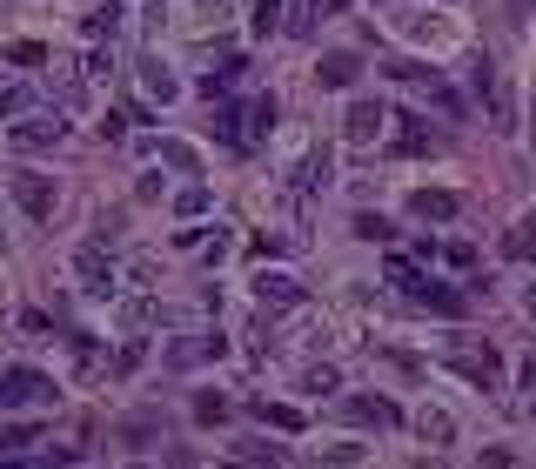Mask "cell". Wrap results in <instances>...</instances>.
<instances>
[{
    "mask_svg": "<svg viewBox=\"0 0 536 469\" xmlns=\"http://www.w3.org/2000/svg\"><path fill=\"white\" fill-rule=\"evenodd\" d=\"M54 396H61V389H54V376H41V369H27V362L0 369V409H47Z\"/></svg>",
    "mask_w": 536,
    "mask_h": 469,
    "instance_id": "1",
    "label": "cell"
},
{
    "mask_svg": "<svg viewBox=\"0 0 536 469\" xmlns=\"http://www.w3.org/2000/svg\"><path fill=\"white\" fill-rule=\"evenodd\" d=\"M449 369H456V376L463 382H476V389H496V382H503V356H496L490 342H483V349H469V342H456V349H449Z\"/></svg>",
    "mask_w": 536,
    "mask_h": 469,
    "instance_id": "2",
    "label": "cell"
},
{
    "mask_svg": "<svg viewBox=\"0 0 536 469\" xmlns=\"http://www.w3.org/2000/svg\"><path fill=\"white\" fill-rule=\"evenodd\" d=\"M255 302H262V309H302L309 289L295 282L289 268H255Z\"/></svg>",
    "mask_w": 536,
    "mask_h": 469,
    "instance_id": "3",
    "label": "cell"
},
{
    "mask_svg": "<svg viewBox=\"0 0 536 469\" xmlns=\"http://www.w3.org/2000/svg\"><path fill=\"white\" fill-rule=\"evenodd\" d=\"M61 134H67L61 114H27V121H14V128H7V141H14L21 155H41V148H54Z\"/></svg>",
    "mask_w": 536,
    "mask_h": 469,
    "instance_id": "4",
    "label": "cell"
},
{
    "mask_svg": "<svg viewBox=\"0 0 536 469\" xmlns=\"http://www.w3.org/2000/svg\"><path fill=\"white\" fill-rule=\"evenodd\" d=\"M74 275H81V289H88L94 302H101V295H108V302H114V262H108V255H101V242L74 248Z\"/></svg>",
    "mask_w": 536,
    "mask_h": 469,
    "instance_id": "5",
    "label": "cell"
},
{
    "mask_svg": "<svg viewBox=\"0 0 536 469\" xmlns=\"http://www.w3.org/2000/svg\"><path fill=\"white\" fill-rule=\"evenodd\" d=\"M14 201H21L27 222H47L54 201H61V188H54V175H14Z\"/></svg>",
    "mask_w": 536,
    "mask_h": 469,
    "instance_id": "6",
    "label": "cell"
},
{
    "mask_svg": "<svg viewBox=\"0 0 536 469\" xmlns=\"http://www.w3.org/2000/svg\"><path fill=\"white\" fill-rule=\"evenodd\" d=\"M389 81H409V88H429L443 114H463V101H456V94L443 88V74H436V67H423V61H389Z\"/></svg>",
    "mask_w": 536,
    "mask_h": 469,
    "instance_id": "7",
    "label": "cell"
},
{
    "mask_svg": "<svg viewBox=\"0 0 536 469\" xmlns=\"http://www.w3.org/2000/svg\"><path fill=\"white\" fill-rule=\"evenodd\" d=\"M382 101H349V114H342V141L349 148H376V134H382Z\"/></svg>",
    "mask_w": 536,
    "mask_h": 469,
    "instance_id": "8",
    "label": "cell"
},
{
    "mask_svg": "<svg viewBox=\"0 0 536 469\" xmlns=\"http://www.w3.org/2000/svg\"><path fill=\"white\" fill-rule=\"evenodd\" d=\"M342 416L362 429H402V409L389 396H342Z\"/></svg>",
    "mask_w": 536,
    "mask_h": 469,
    "instance_id": "9",
    "label": "cell"
},
{
    "mask_svg": "<svg viewBox=\"0 0 536 469\" xmlns=\"http://www.w3.org/2000/svg\"><path fill=\"white\" fill-rule=\"evenodd\" d=\"M315 81H322V88H335V94L356 88V81H362V54H356V47H335V54H322Z\"/></svg>",
    "mask_w": 536,
    "mask_h": 469,
    "instance_id": "10",
    "label": "cell"
},
{
    "mask_svg": "<svg viewBox=\"0 0 536 469\" xmlns=\"http://www.w3.org/2000/svg\"><path fill=\"white\" fill-rule=\"evenodd\" d=\"M228 356L222 335H181V342H168V369H195V362H215Z\"/></svg>",
    "mask_w": 536,
    "mask_h": 469,
    "instance_id": "11",
    "label": "cell"
},
{
    "mask_svg": "<svg viewBox=\"0 0 536 469\" xmlns=\"http://www.w3.org/2000/svg\"><path fill=\"white\" fill-rule=\"evenodd\" d=\"M409 215H416V222H456V215H463V195H449V188H416V195H409Z\"/></svg>",
    "mask_w": 536,
    "mask_h": 469,
    "instance_id": "12",
    "label": "cell"
},
{
    "mask_svg": "<svg viewBox=\"0 0 536 469\" xmlns=\"http://www.w3.org/2000/svg\"><path fill=\"white\" fill-rule=\"evenodd\" d=\"M409 302H416V309H436V315H463V295L456 289H443V282H429V275H416V282H409Z\"/></svg>",
    "mask_w": 536,
    "mask_h": 469,
    "instance_id": "13",
    "label": "cell"
},
{
    "mask_svg": "<svg viewBox=\"0 0 536 469\" xmlns=\"http://www.w3.org/2000/svg\"><path fill=\"white\" fill-rule=\"evenodd\" d=\"M268 134H275V101L255 94V101L242 108V148H255V141H268Z\"/></svg>",
    "mask_w": 536,
    "mask_h": 469,
    "instance_id": "14",
    "label": "cell"
},
{
    "mask_svg": "<svg viewBox=\"0 0 536 469\" xmlns=\"http://www.w3.org/2000/svg\"><path fill=\"white\" fill-rule=\"evenodd\" d=\"M155 155H161V168H175V175H201V148H195V141H175V134H161Z\"/></svg>",
    "mask_w": 536,
    "mask_h": 469,
    "instance_id": "15",
    "label": "cell"
},
{
    "mask_svg": "<svg viewBox=\"0 0 536 469\" xmlns=\"http://www.w3.org/2000/svg\"><path fill=\"white\" fill-rule=\"evenodd\" d=\"M329 175H335L329 148H309V155H302V168H295V195H315V188H329Z\"/></svg>",
    "mask_w": 536,
    "mask_h": 469,
    "instance_id": "16",
    "label": "cell"
},
{
    "mask_svg": "<svg viewBox=\"0 0 536 469\" xmlns=\"http://www.w3.org/2000/svg\"><path fill=\"white\" fill-rule=\"evenodd\" d=\"M416 436H423V443H456V416H449V409H416Z\"/></svg>",
    "mask_w": 536,
    "mask_h": 469,
    "instance_id": "17",
    "label": "cell"
},
{
    "mask_svg": "<svg viewBox=\"0 0 536 469\" xmlns=\"http://www.w3.org/2000/svg\"><path fill=\"white\" fill-rule=\"evenodd\" d=\"M436 148V134H429L423 114H402V134H396V155H429Z\"/></svg>",
    "mask_w": 536,
    "mask_h": 469,
    "instance_id": "18",
    "label": "cell"
},
{
    "mask_svg": "<svg viewBox=\"0 0 536 469\" xmlns=\"http://www.w3.org/2000/svg\"><path fill=\"white\" fill-rule=\"evenodd\" d=\"M503 248H510L516 262H536V208H530V215H516V228L503 235Z\"/></svg>",
    "mask_w": 536,
    "mask_h": 469,
    "instance_id": "19",
    "label": "cell"
},
{
    "mask_svg": "<svg viewBox=\"0 0 536 469\" xmlns=\"http://www.w3.org/2000/svg\"><path fill=\"white\" fill-rule=\"evenodd\" d=\"M121 21H128V7H121V0H101V7L88 14V34H94V41H114Z\"/></svg>",
    "mask_w": 536,
    "mask_h": 469,
    "instance_id": "20",
    "label": "cell"
},
{
    "mask_svg": "<svg viewBox=\"0 0 536 469\" xmlns=\"http://www.w3.org/2000/svg\"><path fill=\"white\" fill-rule=\"evenodd\" d=\"M141 88H148V101H175L181 81H175V74H168L161 61H141Z\"/></svg>",
    "mask_w": 536,
    "mask_h": 469,
    "instance_id": "21",
    "label": "cell"
},
{
    "mask_svg": "<svg viewBox=\"0 0 536 469\" xmlns=\"http://www.w3.org/2000/svg\"><path fill=\"white\" fill-rule=\"evenodd\" d=\"M282 7H289V0H255V14H248V34H255V41L282 34Z\"/></svg>",
    "mask_w": 536,
    "mask_h": 469,
    "instance_id": "22",
    "label": "cell"
},
{
    "mask_svg": "<svg viewBox=\"0 0 536 469\" xmlns=\"http://www.w3.org/2000/svg\"><path fill=\"white\" fill-rule=\"evenodd\" d=\"M208 128H215V141H228V148H242V108H235V101H222Z\"/></svg>",
    "mask_w": 536,
    "mask_h": 469,
    "instance_id": "23",
    "label": "cell"
},
{
    "mask_svg": "<svg viewBox=\"0 0 536 469\" xmlns=\"http://www.w3.org/2000/svg\"><path fill=\"white\" fill-rule=\"evenodd\" d=\"M208 208H215V195H208L201 181H195V188H181V195H175V215H181V222H201Z\"/></svg>",
    "mask_w": 536,
    "mask_h": 469,
    "instance_id": "24",
    "label": "cell"
},
{
    "mask_svg": "<svg viewBox=\"0 0 536 469\" xmlns=\"http://www.w3.org/2000/svg\"><path fill=\"white\" fill-rule=\"evenodd\" d=\"M27 443H41V429H34V423L0 429V456H7V463H14V456H27Z\"/></svg>",
    "mask_w": 536,
    "mask_h": 469,
    "instance_id": "25",
    "label": "cell"
},
{
    "mask_svg": "<svg viewBox=\"0 0 536 469\" xmlns=\"http://www.w3.org/2000/svg\"><path fill=\"white\" fill-rule=\"evenodd\" d=\"M235 463H282V443H262V436H248V443H235Z\"/></svg>",
    "mask_w": 536,
    "mask_h": 469,
    "instance_id": "26",
    "label": "cell"
},
{
    "mask_svg": "<svg viewBox=\"0 0 536 469\" xmlns=\"http://www.w3.org/2000/svg\"><path fill=\"white\" fill-rule=\"evenodd\" d=\"M255 409L268 429H302V409H289V402H255Z\"/></svg>",
    "mask_w": 536,
    "mask_h": 469,
    "instance_id": "27",
    "label": "cell"
},
{
    "mask_svg": "<svg viewBox=\"0 0 536 469\" xmlns=\"http://www.w3.org/2000/svg\"><path fill=\"white\" fill-rule=\"evenodd\" d=\"M402 34H409V41H429V47H436V41H443V21H423V14H402Z\"/></svg>",
    "mask_w": 536,
    "mask_h": 469,
    "instance_id": "28",
    "label": "cell"
},
{
    "mask_svg": "<svg viewBox=\"0 0 536 469\" xmlns=\"http://www.w3.org/2000/svg\"><path fill=\"white\" fill-rule=\"evenodd\" d=\"M222 416H228V396L201 389V396H195V423H222Z\"/></svg>",
    "mask_w": 536,
    "mask_h": 469,
    "instance_id": "29",
    "label": "cell"
},
{
    "mask_svg": "<svg viewBox=\"0 0 536 469\" xmlns=\"http://www.w3.org/2000/svg\"><path fill=\"white\" fill-rule=\"evenodd\" d=\"M108 74H114V54H108V47H94L88 61H81V81L94 88V81H108Z\"/></svg>",
    "mask_w": 536,
    "mask_h": 469,
    "instance_id": "30",
    "label": "cell"
},
{
    "mask_svg": "<svg viewBox=\"0 0 536 469\" xmlns=\"http://www.w3.org/2000/svg\"><path fill=\"white\" fill-rule=\"evenodd\" d=\"M121 436H128L134 449H148V443L161 436V423H155V416H134V423H121Z\"/></svg>",
    "mask_w": 536,
    "mask_h": 469,
    "instance_id": "31",
    "label": "cell"
},
{
    "mask_svg": "<svg viewBox=\"0 0 536 469\" xmlns=\"http://www.w3.org/2000/svg\"><path fill=\"white\" fill-rule=\"evenodd\" d=\"M335 382H342V376H335L329 362H322V369H302V389H309V396H329Z\"/></svg>",
    "mask_w": 536,
    "mask_h": 469,
    "instance_id": "32",
    "label": "cell"
},
{
    "mask_svg": "<svg viewBox=\"0 0 536 469\" xmlns=\"http://www.w3.org/2000/svg\"><path fill=\"white\" fill-rule=\"evenodd\" d=\"M7 61H14V67H41L47 47H41V41H14V47H7Z\"/></svg>",
    "mask_w": 536,
    "mask_h": 469,
    "instance_id": "33",
    "label": "cell"
},
{
    "mask_svg": "<svg viewBox=\"0 0 536 469\" xmlns=\"http://www.w3.org/2000/svg\"><path fill=\"white\" fill-rule=\"evenodd\" d=\"M0 114H34V88H0Z\"/></svg>",
    "mask_w": 536,
    "mask_h": 469,
    "instance_id": "34",
    "label": "cell"
},
{
    "mask_svg": "<svg viewBox=\"0 0 536 469\" xmlns=\"http://www.w3.org/2000/svg\"><path fill=\"white\" fill-rule=\"evenodd\" d=\"M141 356H148V342H141V335H134L128 349H121V356H114V376H134V369H141Z\"/></svg>",
    "mask_w": 536,
    "mask_h": 469,
    "instance_id": "35",
    "label": "cell"
},
{
    "mask_svg": "<svg viewBox=\"0 0 536 469\" xmlns=\"http://www.w3.org/2000/svg\"><path fill=\"white\" fill-rule=\"evenodd\" d=\"M416 275H423V268L409 262V255H389V282H396V289H409V282H416Z\"/></svg>",
    "mask_w": 536,
    "mask_h": 469,
    "instance_id": "36",
    "label": "cell"
},
{
    "mask_svg": "<svg viewBox=\"0 0 536 469\" xmlns=\"http://www.w3.org/2000/svg\"><path fill=\"white\" fill-rule=\"evenodd\" d=\"M356 235L362 242H389V222L382 215H356Z\"/></svg>",
    "mask_w": 536,
    "mask_h": 469,
    "instance_id": "37",
    "label": "cell"
},
{
    "mask_svg": "<svg viewBox=\"0 0 536 469\" xmlns=\"http://www.w3.org/2000/svg\"><path fill=\"white\" fill-rule=\"evenodd\" d=\"M322 456H329V463H362L369 449H362V443H335V449H322Z\"/></svg>",
    "mask_w": 536,
    "mask_h": 469,
    "instance_id": "38",
    "label": "cell"
},
{
    "mask_svg": "<svg viewBox=\"0 0 536 469\" xmlns=\"http://www.w3.org/2000/svg\"><path fill=\"white\" fill-rule=\"evenodd\" d=\"M523 389H536V349L523 356Z\"/></svg>",
    "mask_w": 536,
    "mask_h": 469,
    "instance_id": "39",
    "label": "cell"
},
{
    "mask_svg": "<svg viewBox=\"0 0 536 469\" xmlns=\"http://www.w3.org/2000/svg\"><path fill=\"white\" fill-rule=\"evenodd\" d=\"M342 7H349V0H315V14H342Z\"/></svg>",
    "mask_w": 536,
    "mask_h": 469,
    "instance_id": "40",
    "label": "cell"
},
{
    "mask_svg": "<svg viewBox=\"0 0 536 469\" xmlns=\"http://www.w3.org/2000/svg\"><path fill=\"white\" fill-rule=\"evenodd\" d=\"M523 309H530V322H536V289H530V295H523Z\"/></svg>",
    "mask_w": 536,
    "mask_h": 469,
    "instance_id": "41",
    "label": "cell"
},
{
    "mask_svg": "<svg viewBox=\"0 0 536 469\" xmlns=\"http://www.w3.org/2000/svg\"><path fill=\"white\" fill-rule=\"evenodd\" d=\"M530 141H536V101H530Z\"/></svg>",
    "mask_w": 536,
    "mask_h": 469,
    "instance_id": "42",
    "label": "cell"
}]
</instances>
